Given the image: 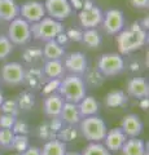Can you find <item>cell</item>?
<instances>
[{"instance_id":"obj_1","label":"cell","mask_w":149,"mask_h":155,"mask_svg":"<svg viewBox=\"0 0 149 155\" xmlns=\"http://www.w3.org/2000/svg\"><path fill=\"white\" fill-rule=\"evenodd\" d=\"M148 43L147 31L143 30L139 22H134L128 28L117 34V47L121 56H128L136 52Z\"/></svg>"},{"instance_id":"obj_2","label":"cell","mask_w":149,"mask_h":155,"mask_svg":"<svg viewBox=\"0 0 149 155\" xmlns=\"http://www.w3.org/2000/svg\"><path fill=\"white\" fill-rule=\"evenodd\" d=\"M86 84L83 81V78L79 75H73L69 74L65 78L61 79L60 88L57 91L65 102H71V104H78L87 96V91H86Z\"/></svg>"},{"instance_id":"obj_3","label":"cell","mask_w":149,"mask_h":155,"mask_svg":"<svg viewBox=\"0 0 149 155\" xmlns=\"http://www.w3.org/2000/svg\"><path fill=\"white\" fill-rule=\"evenodd\" d=\"M78 129H79V133L88 142H103L105 138V134L108 132L107 124L97 115L83 118L78 124Z\"/></svg>"},{"instance_id":"obj_4","label":"cell","mask_w":149,"mask_h":155,"mask_svg":"<svg viewBox=\"0 0 149 155\" xmlns=\"http://www.w3.org/2000/svg\"><path fill=\"white\" fill-rule=\"evenodd\" d=\"M64 30H65V26L60 21H56V19L48 16L42 18L39 22H35L31 25L32 38L44 43L49 40H55L56 36Z\"/></svg>"},{"instance_id":"obj_5","label":"cell","mask_w":149,"mask_h":155,"mask_svg":"<svg viewBox=\"0 0 149 155\" xmlns=\"http://www.w3.org/2000/svg\"><path fill=\"white\" fill-rule=\"evenodd\" d=\"M7 36L13 45H26L32 39L31 25L23 18L17 17L16 19L9 22Z\"/></svg>"},{"instance_id":"obj_6","label":"cell","mask_w":149,"mask_h":155,"mask_svg":"<svg viewBox=\"0 0 149 155\" xmlns=\"http://www.w3.org/2000/svg\"><path fill=\"white\" fill-rule=\"evenodd\" d=\"M126 69V61L119 53H104L97 60V70L104 76L119 75Z\"/></svg>"},{"instance_id":"obj_7","label":"cell","mask_w":149,"mask_h":155,"mask_svg":"<svg viewBox=\"0 0 149 155\" xmlns=\"http://www.w3.org/2000/svg\"><path fill=\"white\" fill-rule=\"evenodd\" d=\"M103 28L108 35H117L121 32L124 26H126V21H124V14L119 9H108L104 13L103 17Z\"/></svg>"},{"instance_id":"obj_8","label":"cell","mask_w":149,"mask_h":155,"mask_svg":"<svg viewBox=\"0 0 149 155\" xmlns=\"http://www.w3.org/2000/svg\"><path fill=\"white\" fill-rule=\"evenodd\" d=\"M47 16L44 4L38 0H27L20 5V17L23 18L30 25L39 22L42 18Z\"/></svg>"},{"instance_id":"obj_9","label":"cell","mask_w":149,"mask_h":155,"mask_svg":"<svg viewBox=\"0 0 149 155\" xmlns=\"http://www.w3.org/2000/svg\"><path fill=\"white\" fill-rule=\"evenodd\" d=\"M43 4H44L46 14H48V17L60 22L73 13V8L69 0H46Z\"/></svg>"},{"instance_id":"obj_10","label":"cell","mask_w":149,"mask_h":155,"mask_svg":"<svg viewBox=\"0 0 149 155\" xmlns=\"http://www.w3.org/2000/svg\"><path fill=\"white\" fill-rule=\"evenodd\" d=\"M64 67L65 71H68L69 74L83 76V74L88 69L87 57L82 52H73L69 54H65Z\"/></svg>"},{"instance_id":"obj_11","label":"cell","mask_w":149,"mask_h":155,"mask_svg":"<svg viewBox=\"0 0 149 155\" xmlns=\"http://www.w3.org/2000/svg\"><path fill=\"white\" fill-rule=\"evenodd\" d=\"M103 17H104V12L96 4L92 7L83 8L82 11H79V14H78L79 23L83 30L96 28L97 26H100L103 22Z\"/></svg>"},{"instance_id":"obj_12","label":"cell","mask_w":149,"mask_h":155,"mask_svg":"<svg viewBox=\"0 0 149 155\" xmlns=\"http://www.w3.org/2000/svg\"><path fill=\"white\" fill-rule=\"evenodd\" d=\"M2 80L8 85L23 84L25 67L20 62H8L2 67Z\"/></svg>"},{"instance_id":"obj_13","label":"cell","mask_w":149,"mask_h":155,"mask_svg":"<svg viewBox=\"0 0 149 155\" xmlns=\"http://www.w3.org/2000/svg\"><path fill=\"white\" fill-rule=\"evenodd\" d=\"M121 129L127 136V138L132 137H139L143 133L144 124L141 122L140 116L136 114H127L123 116L122 123H121Z\"/></svg>"},{"instance_id":"obj_14","label":"cell","mask_w":149,"mask_h":155,"mask_svg":"<svg viewBox=\"0 0 149 155\" xmlns=\"http://www.w3.org/2000/svg\"><path fill=\"white\" fill-rule=\"evenodd\" d=\"M46 80H47V78L40 67L30 66V67H27V69H25L23 84H25L27 88H30L32 91L42 89V87L46 83Z\"/></svg>"},{"instance_id":"obj_15","label":"cell","mask_w":149,"mask_h":155,"mask_svg":"<svg viewBox=\"0 0 149 155\" xmlns=\"http://www.w3.org/2000/svg\"><path fill=\"white\" fill-rule=\"evenodd\" d=\"M127 136L124 134V132L121 129V127L113 128L107 132L104 138V146L107 147L110 153H117L121 151V149L123 146V143L126 142Z\"/></svg>"},{"instance_id":"obj_16","label":"cell","mask_w":149,"mask_h":155,"mask_svg":"<svg viewBox=\"0 0 149 155\" xmlns=\"http://www.w3.org/2000/svg\"><path fill=\"white\" fill-rule=\"evenodd\" d=\"M127 96L134 98H147L149 96V84L148 81L140 76H134L127 83Z\"/></svg>"},{"instance_id":"obj_17","label":"cell","mask_w":149,"mask_h":155,"mask_svg":"<svg viewBox=\"0 0 149 155\" xmlns=\"http://www.w3.org/2000/svg\"><path fill=\"white\" fill-rule=\"evenodd\" d=\"M64 98L59 93H52L46 96L44 102H43V111L48 118H56L60 116L61 109L64 106Z\"/></svg>"},{"instance_id":"obj_18","label":"cell","mask_w":149,"mask_h":155,"mask_svg":"<svg viewBox=\"0 0 149 155\" xmlns=\"http://www.w3.org/2000/svg\"><path fill=\"white\" fill-rule=\"evenodd\" d=\"M60 119L64 122V124L70 125H78L80 120L83 119L79 113L78 104H71V102H64V106L60 113Z\"/></svg>"},{"instance_id":"obj_19","label":"cell","mask_w":149,"mask_h":155,"mask_svg":"<svg viewBox=\"0 0 149 155\" xmlns=\"http://www.w3.org/2000/svg\"><path fill=\"white\" fill-rule=\"evenodd\" d=\"M20 17V5L16 0H0V21L11 22Z\"/></svg>"},{"instance_id":"obj_20","label":"cell","mask_w":149,"mask_h":155,"mask_svg":"<svg viewBox=\"0 0 149 155\" xmlns=\"http://www.w3.org/2000/svg\"><path fill=\"white\" fill-rule=\"evenodd\" d=\"M122 155H145L148 151V143L139 137L127 138L121 149Z\"/></svg>"},{"instance_id":"obj_21","label":"cell","mask_w":149,"mask_h":155,"mask_svg":"<svg viewBox=\"0 0 149 155\" xmlns=\"http://www.w3.org/2000/svg\"><path fill=\"white\" fill-rule=\"evenodd\" d=\"M43 72L47 79H62L65 74V67L64 62L61 60H52L46 61L44 66H43Z\"/></svg>"},{"instance_id":"obj_22","label":"cell","mask_w":149,"mask_h":155,"mask_svg":"<svg viewBox=\"0 0 149 155\" xmlns=\"http://www.w3.org/2000/svg\"><path fill=\"white\" fill-rule=\"evenodd\" d=\"M42 49H43V58H46L47 61L61 60V58L65 57V54H66L65 48L61 47L56 40L46 41V44Z\"/></svg>"},{"instance_id":"obj_23","label":"cell","mask_w":149,"mask_h":155,"mask_svg":"<svg viewBox=\"0 0 149 155\" xmlns=\"http://www.w3.org/2000/svg\"><path fill=\"white\" fill-rule=\"evenodd\" d=\"M128 102V96L126 92L121 89H114L110 91L105 96V105L110 109H117V107H124Z\"/></svg>"},{"instance_id":"obj_24","label":"cell","mask_w":149,"mask_h":155,"mask_svg":"<svg viewBox=\"0 0 149 155\" xmlns=\"http://www.w3.org/2000/svg\"><path fill=\"white\" fill-rule=\"evenodd\" d=\"M78 109L79 113L82 115V118H87V116H92V115H97L100 106L97 100L92 96H86L83 100L78 102Z\"/></svg>"},{"instance_id":"obj_25","label":"cell","mask_w":149,"mask_h":155,"mask_svg":"<svg viewBox=\"0 0 149 155\" xmlns=\"http://www.w3.org/2000/svg\"><path fill=\"white\" fill-rule=\"evenodd\" d=\"M66 143L57 138L46 141L40 149L42 155H65L66 154Z\"/></svg>"},{"instance_id":"obj_26","label":"cell","mask_w":149,"mask_h":155,"mask_svg":"<svg viewBox=\"0 0 149 155\" xmlns=\"http://www.w3.org/2000/svg\"><path fill=\"white\" fill-rule=\"evenodd\" d=\"M16 102L18 105L20 111L27 113V111H31L34 109V106L36 104V98H35V94L32 93L31 91H22L21 93L17 96Z\"/></svg>"},{"instance_id":"obj_27","label":"cell","mask_w":149,"mask_h":155,"mask_svg":"<svg viewBox=\"0 0 149 155\" xmlns=\"http://www.w3.org/2000/svg\"><path fill=\"white\" fill-rule=\"evenodd\" d=\"M82 43L88 48H100L103 44V38L97 31V28H88V30H83V36H82Z\"/></svg>"},{"instance_id":"obj_28","label":"cell","mask_w":149,"mask_h":155,"mask_svg":"<svg viewBox=\"0 0 149 155\" xmlns=\"http://www.w3.org/2000/svg\"><path fill=\"white\" fill-rule=\"evenodd\" d=\"M82 78H83L86 87L88 85L91 88H99L105 81V76L97 69H87V71L84 72Z\"/></svg>"},{"instance_id":"obj_29","label":"cell","mask_w":149,"mask_h":155,"mask_svg":"<svg viewBox=\"0 0 149 155\" xmlns=\"http://www.w3.org/2000/svg\"><path fill=\"white\" fill-rule=\"evenodd\" d=\"M22 60L27 65L35 66L43 60V49L39 47H26L22 51Z\"/></svg>"},{"instance_id":"obj_30","label":"cell","mask_w":149,"mask_h":155,"mask_svg":"<svg viewBox=\"0 0 149 155\" xmlns=\"http://www.w3.org/2000/svg\"><path fill=\"white\" fill-rule=\"evenodd\" d=\"M79 137V129L78 125H70V124H64L62 128L59 130L56 138L60 141L68 143V142H73L76 138Z\"/></svg>"},{"instance_id":"obj_31","label":"cell","mask_w":149,"mask_h":155,"mask_svg":"<svg viewBox=\"0 0 149 155\" xmlns=\"http://www.w3.org/2000/svg\"><path fill=\"white\" fill-rule=\"evenodd\" d=\"M80 155H112V153L104 146L103 142H90Z\"/></svg>"},{"instance_id":"obj_32","label":"cell","mask_w":149,"mask_h":155,"mask_svg":"<svg viewBox=\"0 0 149 155\" xmlns=\"http://www.w3.org/2000/svg\"><path fill=\"white\" fill-rule=\"evenodd\" d=\"M36 134L40 140H43V141H49V140L56 138V136H57V133L52 129L48 120H46V122L39 124V127L36 128Z\"/></svg>"},{"instance_id":"obj_33","label":"cell","mask_w":149,"mask_h":155,"mask_svg":"<svg viewBox=\"0 0 149 155\" xmlns=\"http://www.w3.org/2000/svg\"><path fill=\"white\" fill-rule=\"evenodd\" d=\"M30 146V141H29V136L25 134H14V138L12 141L11 149L14 150L17 154L23 153L25 150Z\"/></svg>"},{"instance_id":"obj_34","label":"cell","mask_w":149,"mask_h":155,"mask_svg":"<svg viewBox=\"0 0 149 155\" xmlns=\"http://www.w3.org/2000/svg\"><path fill=\"white\" fill-rule=\"evenodd\" d=\"M13 52V44L7 35H0V61L5 60Z\"/></svg>"},{"instance_id":"obj_35","label":"cell","mask_w":149,"mask_h":155,"mask_svg":"<svg viewBox=\"0 0 149 155\" xmlns=\"http://www.w3.org/2000/svg\"><path fill=\"white\" fill-rule=\"evenodd\" d=\"M0 110L3 111V114H8V115H13L17 116L20 114V109H18V105L16 102V100H4L2 106H0Z\"/></svg>"},{"instance_id":"obj_36","label":"cell","mask_w":149,"mask_h":155,"mask_svg":"<svg viewBox=\"0 0 149 155\" xmlns=\"http://www.w3.org/2000/svg\"><path fill=\"white\" fill-rule=\"evenodd\" d=\"M61 79H47L46 83L42 87V94L48 96L52 93H57V91L60 88Z\"/></svg>"},{"instance_id":"obj_37","label":"cell","mask_w":149,"mask_h":155,"mask_svg":"<svg viewBox=\"0 0 149 155\" xmlns=\"http://www.w3.org/2000/svg\"><path fill=\"white\" fill-rule=\"evenodd\" d=\"M13 138H14V133L12 129L0 128V147L11 149Z\"/></svg>"},{"instance_id":"obj_38","label":"cell","mask_w":149,"mask_h":155,"mask_svg":"<svg viewBox=\"0 0 149 155\" xmlns=\"http://www.w3.org/2000/svg\"><path fill=\"white\" fill-rule=\"evenodd\" d=\"M65 34L69 39V41L79 43V41H82V36H83V28L69 27V28H65Z\"/></svg>"},{"instance_id":"obj_39","label":"cell","mask_w":149,"mask_h":155,"mask_svg":"<svg viewBox=\"0 0 149 155\" xmlns=\"http://www.w3.org/2000/svg\"><path fill=\"white\" fill-rule=\"evenodd\" d=\"M12 130L14 134H25L27 136L30 133V125H29L25 120H16L12 127Z\"/></svg>"},{"instance_id":"obj_40","label":"cell","mask_w":149,"mask_h":155,"mask_svg":"<svg viewBox=\"0 0 149 155\" xmlns=\"http://www.w3.org/2000/svg\"><path fill=\"white\" fill-rule=\"evenodd\" d=\"M17 120V116L8 115V114H2L0 115V128L5 129H12L14 122Z\"/></svg>"},{"instance_id":"obj_41","label":"cell","mask_w":149,"mask_h":155,"mask_svg":"<svg viewBox=\"0 0 149 155\" xmlns=\"http://www.w3.org/2000/svg\"><path fill=\"white\" fill-rule=\"evenodd\" d=\"M130 3L136 9H145L149 7V0H130Z\"/></svg>"},{"instance_id":"obj_42","label":"cell","mask_w":149,"mask_h":155,"mask_svg":"<svg viewBox=\"0 0 149 155\" xmlns=\"http://www.w3.org/2000/svg\"><path fill=\"white\" fill-rule=\"evenodd\" d=\"M55 40H56L57 43H59V44H60L61 47H64V48H65V45H66V44H68V43H69V39H68V36H66L65 30L62 31V32H60L59 35L56 36V39H55Z\"/></svg>"},{"instance_id":"obj_43","label":"cell","mask_w":149,"mask_h":155,"mask_svg":"<svg viewBox=\"0 0 149 155\" xmlns=\"http://www.w3.org/2000/svg\"><path fill=\"white\" fill-rule=\"evenodd\" d=\"M20 155H42V153H40V149L38 147V146H29L25 151L23 153H21Z\"/></svg>"},{"instance_id":"obj_44","label":"cell","mask_w":149,"mask_h":155,"mask_svg":"<svg viewBox=\"0 0 149 155\" xmlns=\"http://www.w3.org/2000/svg\"><path fill=\"white\" fill-rule=\"evenodd\" d=\"M69 3L71 8H73V11H82L84 0H69Z\"/></svg>"},{"instance_id":"obj_45","label":"cell","mask_w":149,"mask_h":155,"mask_svg":"<svg viewBox=\"0 0 149 155\" xmlns=\"http://www.w3.org/2000/svg\"><path fill=\"white\" fill-rule=\"evenodd\" d=\"M128 67H130V71H132V72H135V71H140L141 69H140V65H139V62L136 61V60H134L131 64L128 65Z\"/></svg>"},{"instance_id":"obj_46","label":"cell","mask_w":149,"mask_h":155,"mask_svg":"<svg viewBox=\"0 0 149 155\" xmlns=\"http://www.w3.org/2000/svg\"><path fill=\"white\" fill-rule=\"evenodd\" d=\"M139 25L141 26L143 30H145V31H147V30H148V27H149V19H148V17H144L141 21L139 22Z\"/></svg>"},{"instance_id":"obj_47","label":"cell","mask_w":149,"mask_h":155,"mask_svg":"<svg viewBox=\"0 0 149 155\" xmlns=\"http://www.w3.org/2000/svg\"><path fill=\"white\" fill-rule=\"evenodd\" d=\"M139 105H140V107L143 110H148V107H149V100H148V97H147V98H140V102H139Z\"/></svg>"},{"instance_id":"obj_48","label":"cell","mask_w":149,"mask_h":155,"mask_svg":"<svg viewBox=\"0 0 149 155\" xmlns=\"http://www.w3.org/2000/svg\"><path fill=\"white\" fill-rule=\"evenodd\" d=\"M65 155H80V153H75V151H66Z\"/></svg>"},{"instance_id":"obj_49","label":"cell","mask_w":149,"mask_h":155,"mask_svg":"<svg viewBox=\"0 0 149 155\" xmlns=\"http://www.w3.org/2000/svg\"><path fill=\"white\" fill-rule=\"evenodd\" d=\"M3 101H4V96H3V92L0 91V106H2V104H3Z\"/></svg>"},{"instance_id":"obj_50","label":"cell","mask_w":149,"mask_h":155,"mask_svg":"<svg viewBox=\"0 0 149 155\" xmlns=\"http://www.w3.org/2000/svg\"><path fill=\"white\" fill-rule=\"evenodd\" d=\"M17 155H20V154H17Z\"/></svg>"}]
</instances>
